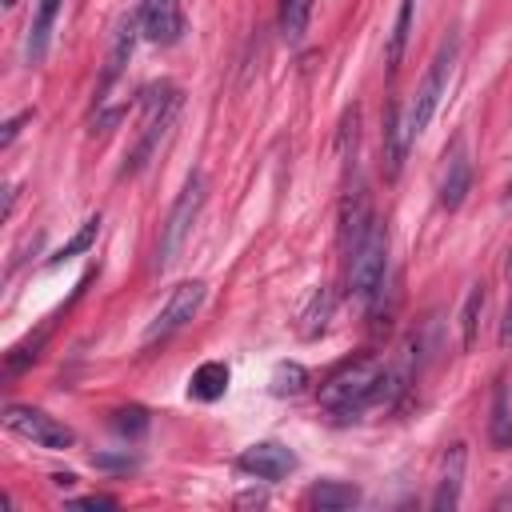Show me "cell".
Masks as SVG:
<instances>
[{
  "instance_id": "obj_26",
  "label": "cell",
  "mask_w": 512,
  "mask_h": 512,
  "mask_svg": "<svg viewBox=\"0 0 512 512\" xmlns=\"http://www.w3.org/2000/svg\"><path fill=\"white\" fill-rule=\"evenodd\" d=\"M32 120V112H20V116H12L8 124H4V132H0V148H8L12 140H16V132H20V124H28Z\"/></svg>"
},
{
  "instance_id": "obj_9",
  "label": "cell",
  "mask_w": 512,
  "mask_h": 512,
  "mask_svg": "<svg viewBox=\"0 0 512 512\" xmlns=\"http://www.w3.org/2000/svg\"><path fill=\"white\" fill-rule=\"evenodd\" d=\"M236 464H240V472H248L256 480H284L296 468V456L276 440H260V444L244 448Z\"/></svg>"
},
{
  "instance_id": "obj_20",
  "label": "cell",
  "mask_w": 512,
  "mask_h": 512,
  "mask_svg": "<svg viewBox=\"0 0 512 512\" xmlns=\"http://www.w3.org/2000/svg\"><path fill=\"white\" fill-rule=\"evenodd\" d=\"M484 300H488V288H484V284H472L468 296H464V308H460V344H464V348L476 344L480 316H484Z\"/></svg>"
},
{
  "instance_id": "obj_12",
  "label": "cell",
  "mask_w": 512,
  "mask_h": 512,
  "mask_svg": "<svg viewBox=\"0 0 512 512\" xmlns=\"http://www.w3.org/2000/svg\"><path fill=\"white\" fill-rule=\"evenodd\" d=\"M444 160H448V164H444V176H440V204L452 212V208L464 204V196H468V188H472V160H468V152H464V140H456Z\"/></svg>"
},
{
  "instance_id": "obj_1",
  "label": "cell",
  "mask_w": 512,
  "mask_h": 512,
  "mask_svg": "<svg viewBox=\"0 0 512 512\" xmlns=\"http://www.w3.org/2000/svg\"><path fill=\"white\" fill-rule=\"evenodd\" d=\"M380 376H384V364L376 356H360V360H348L344 368H336L324 384H320V404L328 412H336L340 420H352L360 416L368 404H380Z\"/></svg>"
},
{
  "instance_id": "obj_2",
  "label": "cell",
  "mask_w": 512,
  "mask_h": 512,
  "mask_svg": "<svg viewBox=\"0 0 512 512\" xmlns=\"http://www.w3.org/2000/svg\"><path fill=\"white\" fill-rule=\"evenodd\" d=\"M180 104H184V96H180V88H176V84H156V88H148V92H144V128H140V140L132 144L128 160H124L120 176H136V172L152 160V152L160 148L164 132L172 128V120H176Z\"/></svg>"
},
{
  "instance_id": "obj_19",
  "label": "cell",
  "mask_w": 512,
  "mask_h": 512,
  "mask_svg": "<svg viewBox=\"0 0 512 512\" xmlns=\"http://www.w3.org/2000/svg\"><path fill=\"white\" fill-rule=\"evenodd\" d=\"M308 16H312V0H280V40L300 44L308 32Z\"/></svg>"
},
{
  "instance_id": "obj_24",
  "label": "cell",
  "mask_w": 512,
  "mask_h": 512,
  "mask_svg": "<svg viewBox=\"0 0 512 512\" xmlns=\"http://www.w3.org/2000/svg\"><path fill=\"white\" fill-rule=\"evenodd\" d=\"M304 384H308V372L300 364H276V372H272L276 396H296V392H304Z\"/></svg>"
},
{
  "instance_id": "obj_22",
  "label": "cell",
  "mask_w": 512,
  "mask_h": 512,
  "mask_svg": "<svg viewBox=\"0 0 512 512\" xmlns=\"http://www.w3.org/2000/svg\"><path fill=\"white\" fill-rule=\"evenodd\" d=\"M412 4H416V0H400V8H396V24H392V32H388V48H384L388 68H396V64H400V56H404L408 28H412Z\"/></svg>"
},
{
  "instance_id": "obj_6",
  "label": "cell",
  "mask_w": 512,
  "mask_h": 512,
  "mask_svg": "<svg viewBox=\"0 0 512 512\" xmlns=\"http://www.w3.org/2000/svg\"><path fill=\"white\" fill-rule=\"evenodd\" d=\"M204 280H180L172 292H168V300L160 304V312L152 316V324L144 328V344H156V340H168L172 332H180L196 312H200V304H204Z\"/></svg>"
},
{
  "instance_id": "obj_18",
  "label": "cell",
  "mask_w": 512,
  "mask_h": 512,
  "mask_svg": "<svg viewBox=\"0 0 512 512\" xmlns=\"http://www.w3.org/2000/svg\"><path fill=\"white\" fill-rule=\"evenodd\" d=\"M308 504L320 508V512H340V508H352L360 504V492L352 484H340V480H324L308 492Z\"/></svg>"
},
{
  "instance_id": "obj_3",
  "label": "cell",
  "mask_w": 512,
  "mask_h": 512,
  "mask_svg": "<svg viewBox=\"0 0 512 512\" xmlns=\"http://www.w3.org/2000/svg\"><path fill=\"white\" fill-rule=\"evenodd\" d=\"M456 52H460V36H456V32H448V36L440 40V48H436V56H432V64H428V72H424V80H420L416 96H412L408 116H404V136H408V144H412V140L428 128V120L436 116V104H440V96H444V88H448V76H452Z\"/></svg>"
},
{
  "instance_id": "obj_13",
  "label": "cell",
  "mask_w": 512,
  "mask_h": 512,
  "mask_svg": "<svg viewBox=\"0 0 512 512\" xmlns=\"http://www.w3.org/2000/svg\"><path fill=\"white\" fill-rule=\"evenodd\" d=\"M56 12H60V0H40V8L32 16V28H28V40H24V60L28 64H40L44 60L48 40H52V24H56Z\"/></svg>"
},
{
  "instance_id": "obj_14",
  "label": "cell",
  "mask_w": 512,
  "mask_h": 512,
  "mask_svg": "<svg viewBox=\"0 0 512 512\" xmlns=\"http://www.w3.org/2000/svg\"><path fill=\"white\" fill-rule=\"evenodd\" d=\"M224 392H228V364H224V360H204V364L192 372V380H188V396H192V400L212 404V400H220Z\"/></svg>"
},
{
  "instance_id": "obj_28",
  "label": "cell",
  "mask_w": 512,
  "mask_h": 512,
  "mask_svg": "<svg viewBox=\"0 0 512 512\" xmlns=\"http://www.w3.org/2000/svg\"><path fill=\"white\" fill-rule=\"evenodd\" d=\"M76 504H80V508H116V500H112V496H80Z\"/></svg>"
},
{
  "instance_id": "obj_5",
  "label": "cell",
  "mask_w": 512,
  "mask_h": 512,
  "mask_svg": "<svg viewBox=\"0 0 512 512\" xmlns=\"http://www.w3.org/2000/svg\"><path fill=\"white\" fill-rule=\"evenodd\" d=\"M384 272H388V232L380 220L368 224V232L360 236V244L348 252V284L352 296L372 304L384 288Z\"/></svg>"
},
{
  "instance_id": "obj_10",
  "label": "cell",
  "mask_w": 512,
  "mask_h": 512,
  "mask_svg": "<svg viewBox=\"0 0 512 512\" xmlns=\"http://www.w3.org/2000/svg\"><path fill=\"white\" fill-rule=\"evenodd\" d=\"M136 36H144L140 32V16H124L120 24H116V32H112V48H108V60H104V72H100V96L124 76V68H128V60H132V48H136ZM96 96V100H100Z\"/></svg>"
},
{
  "instance_id": "obj_8",
  "label": "cell",
  "mask_w": 512,
  "mask_h": 512,
  "mask_svg": "<svg viewBox=\"0 0 512 512\" xmlns=\"http://www.w3.org/2000/svg\"><path fill=\"white\" fill-rule=\"evenodd\" d=\"M136 16H140V32L152 44H176L184 36V4L180 0H144Z\"/></svg>"
},
{
  "instance_id": "obj_11",
  "label": "cell",
  "mask_w": 512,
  "mask_h": 512,
  "mask_svg": "<svg viewBox=\"0 0 512 512\" xmlns=\"http://www.w3.org/2000/svg\"><path fill=\"white\" fill-rule=\"evenodd\" d=\"M464 464H468V448L464 444H452L440 460V476H436V492H432V508L436 512H452L460 504V492H464Z\"/></svg>"
},
{
  "instance_id": "obj_21",
  "label": "cell",
  "mask_w": 512,
  "mask_h": 512,
  "mask_svg": "<svg viewBox=\"0 0 512 512\" xmlns=\"http://www.w3.org/2000/svg\"><path fill=\"white\" fill-rule=\"evenodd\" d=\"M332 304H336V296H332V288H316L312 292V304L304 308V324H300V332L308 336V340H316L324 328H328V316H332Z\"/></svg>"
},
{
  "instance_id": "obj_4",
  "label": "cell",
  "mask_w": 512,
  "mask_h": 512,
  "mask_svg": "<svg viewBox=\"0 0 512 512\" xmlns=\"http://www.w3.org/2000/svg\"><path fill=\"white\" fill-rule=\"evenodd\" d=\"M204 196H208V180H204V172L196 168V172H188L180 196H176L172 208H168V220L160 224V244H156V268H160V272H164V268L176 260V252L184 248V240H188V232H192V224H196V216H200V208H204Z\"/></svg>"
},
{
  "instance_id": "obj_23",
  "label": "cell",
  "mask_w": 512,
  "mask_h": 512,
  "mask_svg": "<svg viewBox=\"0 0 512 512\" xmlns=\"http://www.w3.org/2000/svg\"><path fill=\"white\" fill-rule=\"evenodd\" d=\"M96 232H100V216H88V220L80 224V232H76V236H72V240H68V244L48 260V264H60V260H72V256L88 252V248H92V240H96Z\"/></svg>"
},
{
  "instance_id": "obj_29",
  "label": "cell",
  "mask_w": 512,
  "mask_h": 512,
  "mask_svg": "<svg viewBox=\"0 0 512 512\" xmlns=\"http://www.w3.org/2000/svg\"><path fill=\"white\" fill-rule=\"evenodd\" d=\"M504 204H512V184H508V192H504Z\"/></svg>"
},
{
  "instance_id": "obj_27",
  "label": "cell",
  "mask_w": 512,
  "mask_h": 512,
  "mask_svg": "<svg viewBox=\"0 0 512 512\" xmlns=\"http://www.w3.org/2000/svg\"><path fill=\"white\" fill-rule=\"evenodd\" d=\"M500 348H512V296H508V308L500 320Z\"/></svg>"
},
{
  "instance_id": "obj_7",
  "label": "cell",
  "mask_w": 512,
  "mask_h": 512,
  "mask_svg": "<svg viewBox=\"0 0 512 512\" xmlns=\"http://www.w3.org/2000/svg\"><path fill=\"white\" fill-rule=\"evenodd\" d=\"M4 428L16 432V436H24V440H32L36 448H52V452L76 444V432H72L68 424H60V420H52L48 412L28 408V404H8V408H4Z\"/></svg>"
},
{
  "instance_id": "obj_15",
  "label": "cell",
  "mask_w": 512,
  "mask_h": 512,
  "mask_svg": "<svg viewBox=\"0 0 512 512\" xmlns=\"http://www.w3.org/2000/svg\"><path fill=\"white\" fill-rule=\"evenodd\" d=\"M368 224H372L368 196H364V192H352V196L344 200V216H340V240H344V248H348V252L360 244V236L368 232Z\"/></svg>"
},
{
  "instance_id": "obj_16",
  "label": "cell",
  "mask_w": 512,
  "mask_h": 512,
  "mask_svg": "<svg viewBox=\"0 0 512 512\" xmlns=\"http://www.w3.org/2000/svg\"><path fill=\"white\" fill-rule=\"evenodd\" d=\"M488 440H492V448H512V400H508V384L504 380H496V388H492Z\"/></svg>"
},
{
  "instance_id": "obj_30",
  "label": "cell",
  "mask_w": 512,
  "mask_h": 512,
  "mask_svg": "<svg viewBox=\"0 0 512 512\" xmlns=\"http://www.w3.org/2000/svg\"><path fill=\"white\" fill-rule=\"evenodd\" d=\"M508 280H512V256H508Z\"/></svg>"
},
{
  "instance_id": "obj_25",
  "label": "cell",
  "mask_w": 512,
  "mask_h": 512,
  "mask_svg": "<svg viewBox=\"0 0 512 512\" xmlns=\"http://www.w3.org/2000/svg\"><path fill=\"white\" fill-rule=\"evenodd\" d=\"M112 428L120 432V436H144L148 432V412L140 408V404H128V408H116L112 412Z\"/></svg>"
},
{
  "instance_id": "obj_17",
  "label": "cell",
  "mask_w": 512,
  "mask_h": 512,
  "mask_svg": "<svg viewBox=\"0 0 512 512\" xmlns=\"http://www.w3.org/2000/svg\"><path fill=\"white\" fill-rule=\"evenodd\" d=\"M404 152H408L404 120H400V108H396V104H388V112H384V160H388V176H396V172H400Z\"/></svg>"
}]
</instances>
